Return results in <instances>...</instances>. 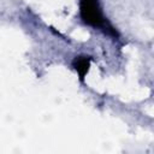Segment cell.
Wrapping results in <instances>:
<instances>
[{"mask_svg":"<svg viewBox=\"0 0 154 154\" xmlns=\"http://www.w3.org/2000/svg\"><path fill=\"white\" fill-rule=\"evenodd\" d=\"M79 8L81 17L85 24L100 28L107 34L117 35V31L105 19L99 5V0H79Z\"/></svg>","mask_w":154,"mask_h":154,"instance_id":"6da1fadb","label":"cell"}]
</instances>
